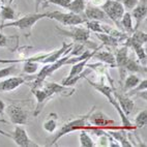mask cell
Returning a JSON list of instances; mask_svg holds the SVG:
<instances>
[{"instance_id":"44dd1931","label":"cell","mask_w":147,"mask_h":147,"mask_svg":"<svg viewBox=\"0 0 147 147\" xmlns=\"http://www.w3.org/2000/svg\"><path fill=\"white\" fill-rule=\"evenodd\" d=\"M140 81H141V79L137 76L136 74H131V75H129V76L126 77L125 81H124L123 91L127 92V91H129V90H131L133 88H135L137 85L139 84Z\"/></svg>"},{"instance_id":"83f0119b","label":"cell","mask_w":147,"mask_h":147,"mask_svg":"<svg viewBox=\"0 0 147 147\" xmlns=\"http://www.w3.org/2000/svg\"><path fill=\"white\" fill-rule=\"evenodd\" d=\"M147 123V111L143 110L141 112H139V114L136 116L135 119V127H144Z\"/></svg>"},{"instance_id":"e0dca14e","label":"cell","mask_w":147,"mask_h":147,"mask_svg":"<svg viewBox=\"0 0 147 147\" xmlns=\"http://www.w3.org/2000/svg\"><path fill=\"white\" fill-rule=\"evenodd\" d=\"M124 69L131 74H137V73H143L144 75H146V66L142 67V64H139L136 60L131 59L129 57L127 61H126L125 65H124Z\"/></svg>"},{"instance_id":"484cf974","label":"cell","mask_w":147,"mask_h":147,"mask_svg":"<svg viewBox=\"0 0 147 147\" xmlns=\"http://www.w3.org/2000/svg\"><path fill=\"white\" fill-rule=\"evenodd\" d=\"M80 145L82 147H93L95 146L94 142L92 140V138L87 134V131L85 129H82L80 133Z\"/></svg>"},{"instance_id":"5bb4252c","label":"cell","mask_w":147,"mask_h":147,"mask_svg":"<svg viewBox=\"0 0 147 147\" xmlns=\"http://www.w3.org/2000/svg\"><path fill=\"white\" fill-rule=\"evenodd\" d=\"M32 93L35 95L36 100H37L36 108H35V111H34V116H37L42 112L45 104L50 100L51 97L49 96V94H48L42 88H36V89L32 90Z\"/></svg>"},{"instance_id":"1f68e13d","label":"cell","mask_w":147,"mask_h":147,"mask_svg":"<svg viewBox=\"0 0 147 147\" xmlns=\"http://www.w3.org/2000/svg\"><path fill=\"white\" fill-rule=\"evenodd\" d=\"M133 35H131V38L135 40V42H139L141 45H144L145 42H147V35L145 32H142V31H138V30H135L133 32Z\"/></svg>"},{"instance_id":"f35d334b","label":"cell","mask_w":147,"mask_h":147,"mask_svg":"<svg viewBox=\"0 0 147 147\" xmlns=\"http://www.w3.org/2000/svg\"><path fill=\"white\" fill-rule=\"evenodd\" d=\"M105 1L106 0H90V4L95 5V6H98V5H102Z\"/></svg>"},{"instance_id":"8992f818","label":"cell","mask_w":147,"mask_h":147,"mask_svg":"<svg viewBox=\"0 0 147 147\" xmlns=\"http://www.w3.org/2000/svg\"><path fill=\"white\" fill-rule=\"evenodd\" d=\"M0 135L5 136V137H7V138H9V139H11L18 146H21V147H30V146L38 147L40 146L38 144L34 143V142H32L31 140H30L26 129H24L23 126L17 125L11 133H7V131H4L0 129Z\"/></svg>"},{"instance_id":"ab89813d","label":"cell","mask_w":147,"mask_h":147,"mask_svg":"<svg viewBox=\"0 0 147 147\" xmlns=\"http://www.w3.org/2000/svg\"><path fill=\"white\" fill-rule=\"evenodd\" d=\"M5 104H4V102H3L2 100H0V115L2 116L3 114H4V111H5Z\"/></svg>"},{"instance_id":"7c38bea8","label":"cell","mask_w":147,"mask_h":147,"mask_svg":"<svg viewBox=\"0 0 147 147\" xmlns=\"http://www.w3.org/2000/svg\"><path fill=\"white\" fill-rule=\"evenodd\" d=\"M26 78L24 77H11L4 81L0 82V92L13 91L17 89L26 82Z\"/></svg>"},{"instance_id":"836d02e7","label":"cell","mask_w":147,"mask_h":147,"mask_svg":"<svg viewBox=\"0 0 147 147\" xmlns=\"http://www.w3.org/2000/svg\"><path fill=\"white\" fill-rule=\"evenodd\" d=\"M16 71H17V67L15 65L2 68V69H0V79H3V78H6V77H8V76H11V75L15 74Z\"/></svg>"},{"instance_id":"cb8c5ba5","label":"cell","mask_w":147,"mask_h":147,"mask_svg":"<svg viewBox=\"0 0 147 147\" xmlns=\"http://www.w3.org/2000/svg\"><path fill=\"white\" fill-rule=\"evenodd\" d=\"M0 17L2 18L3 21H13L16 20V13H15V9L11 7V5H4L1 6L0 9Z\"/></svg>"},{"instance_id":"f1b7e54d","label":"cell","mask_w":147,"mask_h":147,"mask_svg":"<svg viewBox=\"0 0 147 147\" xmlns=\"http://www.w3.org/2000/svg\"><path fill=\"white\" fill-rule=\"evenodd\" d=\"M24 73L32 75L35 74L38 71V63L35 61H24V66H23Z\"/></svg>"},{"instance_id":"7402d4cb","label":"cell","mask_w":147,"mask_h":147,"mask_svg":"<svg viewBox=\"0 0 147 147\" xmlns=\"http://www.w3.org/2000/svg\"><path fill=\"white\" fill-rule=\"evenodd\" d=\"M89 59L90 58H85V59L79 61V62H76V63H74V64H71L73 66H71V71H69V74H68V76L66 77V78H71V77H75V76L80 75V74L83 71L85 65H86V63L88 62Z\"/></svg>"},{"instance_id":"3957f363","label":"cell","mask_w":147,"mask_h":147,"mask_svg":"<svg viewBox=\"0 0 147 147\" xmlns=\"http://www.w3.org/2000/svg\"><path fill=\"white\" fill-rule=\"evenodd\" d=\"M94 108H92V110L90 111L89 113L86 114L85 116H82L80 118H77V119H74V120H71L64 123L62 126H61V129L58 131V133L55 135V137L53 138L52 142H51L49 146H53L54 144H56V142H58V140L62 138L63 136H65V135L69 134L71 131H79V129H86L87 127V120L89 118V115L91 114V112L93 111Z\"/></svg>"},{"instance_id":"d4e9b609","label":"cell","mask_w":147,"mask_h":147,"mask_svg":"<svg viewBox=\"0 0 147 147\" xmlns=\"http://www.w3.org/2000/svg\"><path fill=\"white\" fill-rule=\"evenodd\" d=\"M85 6H86V0H71V4L68 6V11L75 13H83Z\"/></svg>"},{"instance_id":"8d00e7d4","label":"cell","mask_w":147,"mask_h":147,"mask_svg":"<svg viewBox=\"0 0 147 147\" xmlns=\"http://www.w3.org/2000/svg\"><path fill=\"white\" fill-rule=\"evenodd\" d=\"M49 3H48V0H34V5H35V13L38 11V8L40 5L47 6Z\"/></svg>"},{"instance_id":"ba28073f","label":"cell","mask_w":147,"mask_h":147,"mask_svg":"<svg viewBox=\"0 0 147 147\" xmlns=\"http://www.w3.org/2000/svg\"><path fill=\"white\" fill-rule=\"evenodd\" d=\"M42 89L47 92L49 96L52 97L55 94H61L63 96H71L75 92V88H69V86H63L58 83H48Z\"/></svg>"},{"instance_id":"74e56055","label":"cell","mask_w":147,"mask_h":147,"mask_svg":"<svg viewBox=\"0 0 147 147\" xmlns=\"http://www.w3.org/2000/svg\"><path fill=\"white\" fill-rule=\"evenodd\" d=\"M0 47L1 48L7 47V37L2 32H0Z\"/></svg>"},{"instance_id":"4fadbf2b","label":"cell","mask_w":147,"mask_h":147,"mask_svg":"<svg viewBox=\"0 0 147 147\" xmlns=\"http://www.w3.org/2000/svg\"><path fill=\"white\" fill-rule=\"evenodd\" d=\"M113 94L116 100H117V102H118V105L121 108V110L123 111V113L126 116H129L135 107L134 100H131L127 95H122L117 93V92H114V89H113Z\"/></svg>"},{"instance_id":"60d3db41","label":"cell","mask_w":147,"mask_h":147,"mask_svg":"<svg viewBox=\"0 0 147 147\" xmlns=\"http://www.w3.org/2000/svg\"><path fill=\"white\" fill-rule=\"evenodd\" d=\"M5 0H0V9H1V6H2V2H4Z\"/></svg>"},{"instance_id":"ffe728a7","label":"cell","mask_w":147,"mask_h":147,"mask_svg":"<svg viewBox=\"0 0 147 147\" xmlns=\"http://www.w3.org/2000/svg\"><path fill=\"white\" fill-rule=\"evenodd\" d=\"M120 26L123 27L127 33H133L134 32V26H133V17H131L129 11H124L123 16L121 17Z\"/></svg>"},{"instance_id":"d6986e66","label":"cell","mask_w":147,"mask_h":147,"mask_svg":"<svg viewBox=\"0 0 147 147\" xmlns=\"http://www.w3.org/2000/svg\"><path fill=\"white\" fill-rule=\"evenodd\" d=\"M95 35H96L97 38L102 42V45L108 46V47H116V46H118V44L120 42V40H119L118 38L112 36L110 34L95 33Z\"/></svg>"},{"instance_id":"603a6c76","label":"cell","mask_w":147,"mask_h":147,"mask_svg":"<svg viewBox=\"0 0 147 147\" xmlns=\"http://www.w3.org/2000/svg\"><path fill=\"white\" fill-rule=\"evenodd\" d=\"M109 134L113 137L117 142H120V146H126V147L133 146V144L129 143V140H127V138H126V133H124V131H109Z\"/></svg>"},{"instance_id":"4dcf8cb0","label":"cell","mask_w":147,"mask_h":147,"mask_svg":"<svg viewBox=\"0 0 147 147\" xmlns=\"http://www.w3.org/2000/svg\"><path fill=\"white\" fill-rule=\"evenodd\" d=\"M51 117V115H50ZM44 129H45L46 131H48V133H50V134H52V133H54L56 129V127H57V122H56V117H51V118H49L47 121H46L45 123H44Z\"/></svg>"},{"instance_id":"9c48e42d","label":"cell","mask_w":147,"mask_h":147,"mask_svg":"<svg viewBox=\"0 0 147 147\" xmlns=\"http://www.w3.org/2000/svg\"><path fill=\"white\" fill-rule=\"evenodd\" d=\"M131 17L135 19L136 24H135L134 27V31L135 30H138V28L140 27V25L142 24V22L144 21L145 18H146L147 15V6H146V0H141L136 6H135L133 9H131Z\"/></svg>"},{"instance_id":"d6a6232c","label":"cell","mask_w":147,"mask_h":147,"mask_svg":"<svg viewBox=\"0 0 147 147\" xmlns=\"http://www.w3.org/2000/svg\"><path fill=\"white\" fill-rule=\"evenodd\" d=\"M146 89H147V80L144 79L143 81H140V83L137 85L135 88H133L131 90H129V92L126 95H127V96H131V95L136 94V93H138V92H142Z\"/></svg>"},{"instance_id":"6da1fadb","label":"cell","mask_w":147,"mask_h":147,"mask_svg":"<svg viewBox=\"0 0 147 147\" xmlns=\"http://www.w3.org/2000/svg\"><path fill=\"white\" fill-rule=\"evenodd\" d=\"M47 18L55 20L58 23L62 24L64 26H78L81 24H85L87 21L84 13H61V11H47Z\"/></svg>"},{"instance_id":"4316f807","label":"cell","mask_w":147,"mask_h":147,"mask_svg":"<svg viewBox=\"0 0 147 147\" xmlns=\"http://www.w3.org/2000/svg\"><path fill=\"white\" fill-rule=\"evenodd\" d=\"M87 26V29L89 31H93L95 33H104V29L102 27V24L100 21H94V20H87L85 22Z\"/></svg>"},{"instance_id":"ac0fdd59","label":"cell","mask_w":147,"mask_h":147,"mask_svg":"<svg viewBox=\"0 0 147 147\" xmlns=\"http://www.w3.org/2000/svg\"><path fill=\"white\" fill-rule=\"evenodd\" d=\"M89 118H90V120H91V123H93V126L102 127V126H105V125L114 124V120L108 119L107 117L102 115V113H97V114H95V115H89Z\"/></svg>"},{"instance_id":"9a60e30c","label":"cell","mask_w":147,"mask_h":147,"mask_svg":"<svg viewBox=\"0 0 147 147\" xmlns=\"http://www.w3.org/2000/svg\"><path fill=\"white\" fill-rule=\"evenodd\" d=\"M88 82L90 83L91 86L94 87L97 91H100L102 95H105L113 107L117 104V100L115 98V96H113V88H111L110 86H108V85H105V84H96V83L91 82L90 80H88Z\"/></svg>"},{"instance_id":"b9f144b4","label":"cell","mask_w":147,"mask_h":147,"mask_svg":"<svg viewBox=\"0 0 147 147\" xmlns=\"http://www.w3.org/2000/svg\"><path fill=\"white\" fill-rule=\"evenodd\" d=\"M86 1H89V0H86Z\"/></svg>"},{"instance_id":"277c9868","label":"cell","mask_w":147,"mask_h":147,"mask_svg":"<svg viewBox=\"0 0 147 147\" xmlns=\"http://www.w3.org/2000/svg\"><path fill=\"white\" fill-rule=\"evenodd\" d=\"M44 18H47V13H29L26 16L21 17L20 19L13 20L11 22H8L5 24H1L0 25V30L8 27H16V28L22 29V30H27L30 29L37 23V22Z\"/></svg>"},{"instance_id":"2e32d148","label":"cell","mask_w":147,"mask_h":147,"mask_svg":"<svg viewBox=\"0 0 147 147\" xmlns=\"http://www.w3.org/2000/svg\"><path fill=\"white\" fill-rule=\"evenodd\" d=\"M92 57H94L95 59L100 60V62H104L111 66H116L115 56L111 52H107V51H94Z\"/></svg>"},{"instance_id":"8fae6325","label":"cell","mask_w":147,"mask_h":147,"mask_svg":"<svg viewBox=\"0 0 147 147\" xmlns=\"http://www.w3.org/2000/svg\"><path fill=\"white\" fill-rule=\"evenodd\" d=\"M129 59V47L126 46H122L121 48H119L118 50L116 51L115 55V61H116V66L119 68L120 71V77L121 80L124 79V65H125L126 61Z\"/></svg>"},{"instance_id":"52a82bcc","label":"cell","mask_w":147,"mask_h":147,"mask_svg":"<svg viewBox=\"0 0 147 147\" xmlns=\"http://www.w3.org/2000/svg\"><path fill=\"white\" fill-rule=\"evenodd\" d=\"M5 111L9 117V120L11 121V123L17 124V125H25L27 123L28 113L23 108L13 104V105L7 106L5 108Z\"/></svg>"},{"instance_id":"7a4b0ae2","label":"cell","mask_w":147,"mask_h":147,"mask_svg":"<svg viewBox=\"0 0 147 147\" xmlns=\"http://www.w3.org/2000/svg\"><path fill=\"white\" fill-rule=\"evenodd\" d=\"M73 28L69 29V30H66V29L59 28V27H56L57 31L61 34V35H64V36L71 37L73 40V42H79V44H83L84 46H88L89 48L92 49H95L96 45H95L93 42H89V37H90V31L87 28H82V27H76V26H71Z\"/></svg>"},{"instance_id":"5b68a950","label":"cell","mask_w":147,"mask_h":147,"mask_svg":"<svg viewBox=\"0 0 147 147\" xmlns=\"http://www.w3.org/2000/svg\"><path fill=\"white\" fill-rule=\"evenodd\" d=\"M102 9L106 13L109 20L113 22L116 26H120L121 17L123 16L125 8L119 0H106L102 4Z\"/></svg>"},{"instance_id":"e575fe53","label":"cell","mask_w":147,"mask_h":147,"mask_svg":"<svg viewBox=\"0 0 147 147\" xmlns=\"http://www.w3.org/2000/svg\"><path fill=\"white\" fill-rule=\"evenodd\" d=\"M71 2V0H48L49 4H55V5L60 6L62 8H65V9H68Z\"/></svg>"},{"instance_id":"d590c367","label":"cell","mask_w":147,"mask_h":147,"mask_svg":"<svg viewBox=\"0 0 147 147\" xmlns=\"http://www.w3.org/2000/svg\"><path fill=\"white\" fill-rule=\"evenodd\" d=\"M138 2H139V0H122L121 3L124 8H126L127 11H131L138 4Z\"/></svg>"},{"instance_id":"f546056e","label":"cell","mask_w":147,"mask_h":147,"mask_svg":"<svg viewBox=\"0 0 147 147\" xmlns=\"http://www.w3.org/2000/svg\"><path fill=\"white\" fill-rule=\"evenodd\" d=\"M88 73H89V71H86L84 74L81 73L80 75H78V76L71 77V78H64V79L61 81V84H62L63 86H74L81 78L85 77V75H87Z\"/></svg>"},{"instance_id":"30bf717a","label":"cell","mask_w":147,"mask_h":147,"mask_svg":"<svg viewBox=\"0 0 147 147\" xmlns=\"http://www.w3.org/2000/svg\"><path fill=\"white\" fill-rule=\"evenodd\" d=\"M84 16L87 20H94V21H107L108 16L100 6H95L92 4H87L84 9Z\"/></svg>"}]
</instances>
